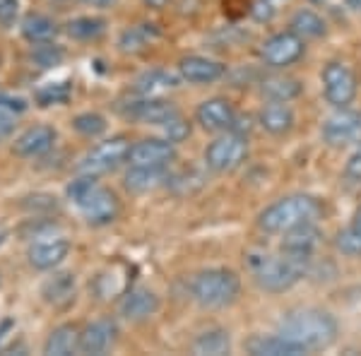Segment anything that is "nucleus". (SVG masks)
<instances>
[{
    "label": "nucleus",
    "mask_w": 361,
    "mask_h": 356,
    "mask_svg": "<svg viewBox=\"0 0 361 356\" xmlns=\"http://www.w3.org/2000/svg\"><path fill=\"white\" fill-rule=\"evenodd\" d=\"M128 152H130V142L118 135L111 137L106 142H99L94 149L87 152L80 161V171L87 176H102V173L114 171L116 166H121L128 159Z\"/></svg>",
    "instance_id": "nucleus-8"
},
{
    "label": "nucleus",
    "mask_w": 361,
    "mask_h": 356,
    "mask_svg": "<svg viewBox=\"0 0 361 356\" xmlns=\"http://www.w3.org/2000/svg\"><path fill=\"white\" fill-rule=\"evenodd\" d=\"M246 349L255 356H301L306 354L304 347L287 340L284 335H258L246 342Z\"/></svg>",
    "instance_id": "nucleus-20"
},
{
    "label": "nucleus",
    "mask_w": 361,
    "mask_h": 356,
    "mask_svg": "<svg viewBox=\"0 0 361 356\" xmlns=\"http://www.w3.org/2000/svg\"><path fill=\"white\" fill-rule=\"evenodd\" d=\"M157 311H159V296L145 287L130 289L121 301V315L126 320H145Z\"/></svg>",
    "instance_id": "nucleus-19"
},
{
    "label": "nucleus",
    "mask_w": 361,
    "mask_h": 356,
    "mask_svg": "<svg viewBox=\"0 0 361 356\" xmlns=\"http://www.w3.org/2000/svg\"><path fill=\"white\" fill-rule=\"evenodd\" d=\"M85 3L94 5V8H111V5L116 3V0H85Z\"/></svg>",
    "instance_id": "nucleus-43"
},
{
    "label": "nucleus",
    "mask_w": 361,
    "mask_h": 356,
    "mask_svg": "<svg viewBox=\"0 0 361 356\" xmlns=\"http://www.w3.org/2000/svg\"><path fill=\"white\" fill-rule=\"evenodd\" d=\"M323 140L333 147H345V145L359 142L361 140V113L357 111H345L330 116L323 123Z\"/></svg>",
    "instance_id": "nucleus-10"
},
{
    "label": "nucleus",
    "mask_w": 361,
    "mask_h": 356,
    "mask_svg": "<svg viewBox=\"0 0 361 356\" xmlns=\"http://www.w3.org/2000/svg\"><path fill=\"white\" fill-rule=\"evenodd\" d=\"M248 156V140L241 133L229 130L226 135L212 140L205 149V164L217 173L236 171Z\"/></svg>",
    "instance_id": "nucleus-6"
},
{
    "label": "nucleus",
    "mask_w": 361,
    "mask_h": 356,
    "mask_svg": "<svg viewBox=\"0 0 361 356\" xmlns=\"http://www.w3.org/2000/svg\"><path fill=\"white\" fill-rule=\"evenodd\" d=\"M304 39L296 32H279L260 46V58L270 68H289L304 56Z\"/></svg>",
    "instance_id": "nucleus-9"
},
{
    "label": "nucleus",
    "mask_w": 361,
    "mask_h": 356,
    "mask_svg": "<svg viewBox=\"0 0 361 356\" xmlns=\"http://www.w3.org/2000/svg\"><path fill=\"white\" fill-rule=\"evenodd\" d=\"M308 260L311 255H294V253H284V255H253L250 258V270L253 277L258 282L260 289L279 294V291L292 289L296 282L306 274Z\"/></svg>",
    "instance_id": "nucleus-2"
},
{
    "label": "nucleus",
    "mask_w": 361,
    "mask_h": 356,
    "mask_svg": "<svg viewBox=\"0 0 361 356\" xmlns=\"http://www.w3.org/2000/svg\"><path fill=\"white\" fill-rule=\"evenodd\" d=\"M320 217V205L311 195H287L272 202L258 214V226L265 233H284L294 226L308 224Z\"/></svg>",
    "instance_id": "nucleus-4"
},
{
    "label": "nucleus",
    "mask_w": 361,
    "mask_h": 356,
    "mask_svg": "<svg viewBox=\"0 0 361 356\" xmlns=\"http://www.w3.org/2000/svg\"><path fill=\"white\" fill-rule=\"evenodd\" d=\"M173 159H176V149L166 137L140 140V142L130 145V152H128L130 166H169Z\"/></svg>",
    "instance_id": "nucleus-11"
},
{
    "label": "nucleus",
    "mask_w": 361,
    "mask_h": 356,
    "mask_svg": "<svg viewBox=\"0 0 361 356\" xmlns=\"http://www.w3.org/2000/svg\"><path fill=\"white\" fill-rule=\"evenodd\" d=\"M195 118L205 130L219 133V130H231L236 123V111L231 106L226 99L222 97H214L202 102L200 106L195 111Z\"/></svg>",
    "instance_id": "nucleus-12"
},
{
    "label": "nucleus",
    "mask_w": 361,
    "mask_h": 356,
    "mask_svg": "<svg viewBox=\"0 0 361 356\" xmlns=\"http://www.w3.org/2000/svg\"><path fill=\"white\" fill-rule=\"evenodd\" d=\"M10 328H13V320H5V323L0 325V340H3V332H8Z\"/></svg>",
    "instance_id": "nucleus-45"
},
{
    "label": "nucleus",
    "mask_w": 361,
    "mask_h": 356,
    "mask_svg": "<svg viewBox=\"0 0 361 356\" xmlns=\"http://www.w3.org/2000/svg\"><path fill=\"white\" fill-rule=\"evenodd\" d=\"M173 113H178V109L171 102H166V99H157V97H145L140 102H133L126 111V116H130V118L152 125H161Z\"/></svg>",
    "instance_id": "nucleus-17"
},
{
    "label": "nucleus",
    "mask_w": 361,
    "mask_h": 356,
    "mask_svg": "<svg viewBox=\"0 0 361 356\" xmlns=\"http://www.w3.org/2000/svg\"><path fill=\"white\" fill-rule=\"evenodd\" d=\"M337 320L320 308H299L289 311L279 320V335L308 349H328L337 340Z\"/></svg>",
    "instance_id": "nucleus-1"
},
{
    "label": "nucleus",
    "mask_w": 361,
    "mask_h": 356,
    "mask_svg": "<svg viewBox=\"0 0 361 356\" xmlns=\"http://www.w3.org/2000/svg\"><path fill=\"white\" fill-rule=\"evenodd\" d=\"M15 130V118L13 113H8V111L0 109V142H3L5 137H10Z\"/></svg>",
    "instance_id": "nucleus-40"
},
{
    "label": "nucleus",
    "mask_w": 361,
    "mask_h": 356,
    "mask_svg": "<svg viewBox=\"0 0 361 356\" xmlns=\"http://www.w3.org/2000/svg\"><path fill=\"white\" fill-rule=\"evenodd\" d=\"M70 99V85L68 82H56L46 85L44 90L37 92V102L42 106H54V104H66Z\"/></svg>",
    "instance_id": "nucleus-33"
},
{
    "label": "nucleus",
    "mask_w": 361,
    "mask_h": 356,
    "mask_svg": "<svg viewBox=\"0 0 361 356\" xmlns=\"http://www.w3.org/2000/svg\"><path fill=\"white\" fill-rule=\"evenodd\" d=\"M116 323L109 318L94 320L80 332V352L82 354H104L116 342Z\"/></svg>",
    "instance_id": "nucleus-15"
},
{
    "label": "nucleus",
    "mask_w": 361,
    "mask_h": 356,
    "mask_svg": "<svg viewBox=\"0 0 361 356\" xmlns=\"http://www.w3.org/2000/svg\"><path fill=\"white\" fill-rule=\"evenodd\" d=\"M0 106L10 109V111H25L27 104L22 99H10V97H0Z\"/></svg>",
    "instance_id": "nucleus-41"
},
{
    "label": "nucleus",
    "mask_w": 361,
    "mask_h": 356,
    "mask_svg": "<svg viewBox=\"0 0 361 356\" xmlns=\"http://www.w3.org/2000/svg\"><path fill=\"white\" fill-rule=\"evenodd\" d=\"M260 92L270 102H292L301 94V82L296 78H287V75H272V78L263 80Z\"/></svg>",
    "instance_id": "nucleus-25"
},
{
    "label": "nucleus",
    "mask_w": 361,
    "mask_h": 356,
    "mask_svg": "<svg viewBox=\"0 0 361 356\" xmlns=\"http://www.w3.org/2000/svg\"><path fill=\"white\" fill-rule=\"evenodd\" d=\"M56 145V130L51 125H34L27 128L20 137L15 140L13 152L17 156H25V159H34V156L46 154Z\"/></svg>",
    "instance_id": "nucleus-14"
},
{
    "label": "nucleus",
    "mask_w": 361,
    "mask_h": 356,
    "mask_svg": "<svg viewBox=\"0 0 361 356\" xmlns=\"http://www.w3.org/2000/svg\"><path fill=\"white\" fill-rule=\"evenodd\" d=\"M323 80V94L328 99V104H333L335 109H347L357 97V75L349 70L345 63H328L320 73Z\"/></svg>",
    "instance_id": "nucleus-7"
},
{
    "label": "nucleus",
    "mask_w": 361,
    "mask_h": 356,
    "mask_svg": "<svg viewBox=\"0 0 361 356\" xmlns=\"http://www.w3.org/2000/svg\"><path fill=\"white\" fill-rule=\"evenodd\" d=\"M335 243L340 253L352 255V258H361V229H357V226H349L347 231H342Z\"/></svg>",
    "instance_id": "nucleus-34"
},
{
    "label": "nucleus",
    "mask_w": 361,
    "mask_h": 356,
    "mask_svg": "<svg viewBox=\"0 0 361 356\" xmlns=\"http://www.w3.org/2000/svg\"><path fill=\"white\" fill-rule=\"evenodd\" d=\"M20 15V0H0V25L13 27Z\"/></svg>",
    "instance_id": "nucleus-37"
},
{
    "label": "nucleus",
    "mask_w": 361,
    "mask_h": 356,
    "mask_svg": "<svg viewBox=\"0 0 361 356\" xmlns=\"http://www.w3.org/2000/svg\"><path fill=\"white\" fill-rule=\"evenodd\" d=\"M58 27L54 20H49L46 15H27L22 20V34H25L27 42L32 44H46L56 37Z\"/></svg>",
    "instance_id": "nucleus-27"
},
{
    "label": "nucleus",
    "mask_w": 361,
    "mask_h": 356,
    "mask_svg": "<svg viewBox=\"0 0 361 356\" xmlns=\"http://www.w3.org/2000/svg\"><path fill=\"white\" fill-rule=\"evenodd\" d=\"M320 243V231L316 221L294 226V229L284 231L282 241V253H294V255H313V250Z\"/></svg>",
    "instance_id": "nucleus-21"
},
{
    "label": "nucleus",
    "mask_w": 361,
    "mask_h": 356,
    "mask_svg": "<svg viewBox=\"0 0 361 356\" xmlns=\"http://www.w3.org/2000/svg\"><path fill=\"white\" fill-rule=\"evenodd\" d=\"M258 121L272 135H284L294 128V111L287 106V102H272L260 111Z\"/></svg>",
    "instance_id": "nucleus-23"
},
{
    "label": "nucleus",
    "mask_w": 361,
    "mask_h": 356,
    "mask_svg": "<svg viewBox=\"0 0 361 356\" xmlns=\"http://www.w3.org/2000/svg\"><path fill=\"white\" fill-rule=\"evenodd\" d=\"M32 61H37L42 68H54L63 61V54L54 46H42V49H37L32 54Z\"/></svg>",
    "instance_id": "nucleus-36"
},
{
    "label": "nucleus",
    "mask_w": 361,
    "mask_h": 356,
    "mask_svg": "<svg viewBox=\"0 0 361 356\" xmlns=\"http://www.w3.org/2000/svg\"><path fill=\"white\" fill-rule=\"evenodd\" d=\"M73 128L87 137H97L106 130V118H104L102 113H92L90 111V113H80L78 118L73 121Z\"/></svg>",
    "instance_id": "nucleus-32"
},
{
    "label": "nucleus",
    "mask_w": 361,
    "mask_h": 356,
    "mask_svg": "<svg viewBox=\"0 0 361 356\" xmlns=\"http://www.w3.org/2000/svg\"><path fill=\"white\" fill-rule=\"evenodd\" d=\"M292 32L299 34L301 39H320L325 34V22L313 10H299L292 17Z\"/></svg>",
    "instance_id": "nucleus-31"
},
{
    "label": "nucleus",
    "mask_w": 361,
    "mask_h": 356,
    "mask_svg": "<svg viewBox=\"0 0 361 356\" xmlns=\"http://www.w3.org/2000/svg\"><path fill=\"white\" fill-rule=\"evenodd\" d=\"M313 3H318V0H313Z\"/></svg>",
    "instance_id": "nucleus-48"
},
{
    "label": "nucleus",
    "mask_w": 361,
    "mask_h": 356,
    "mask_svg": "<svg viewBox=\"0 0 361 356\" xmlns=\"http://www.w3.org/2000/svg\"><path fill=\"white\" fill-rule=\"evenodd\" d=\"M171 180L166 166H130V171L126 173V188L135 195H145Z\"/></svg>",
    "instance_id": "nucleus-18"
},
{
    "label": "nucleus",
    "mask_w": 361,
    "mask_h": 356,
    "mask_svg": "<svg viewBox=\"0 0 361 356\" xmlns=\"http://www.w3.org/2000/svg\"><path fill=\"white\" fill-rule=\"evenodd\" d=\"M145 5H149L152 10H164L169 5V0H145Z\"/></svg>",
    "instance_id": "nucleus-42"
},
{
    "label": "nucleus",
    "mask_w": 361,
    "mask_h": 356,
    "mask_svg": "<svg viewBox=\"0 0 361 356\" xmlns=\"http://www.w3.org/2000/svg\"><path fill=\"white\" fill-rule=\"evenodd\" d=\"M250 15H253L258 22H270L272 15H275V8H272L267 0H255L253 8H250Z\"/></svg>",
    "instance_id": "nucleus-39"
},
{
    "label": "nucleus",
    "mask_w": 361,
    "mask_h": 356,
    "mask_svg": "<svg viewBox=\"0 0 361 356\" xmlns=\"http://www.w3.org/2000/svg\"><path fill=\"white\" fill-rule=\"evenodd\" d=\"M352 226H357V229H361V207L354 212V221H352Z\"/></svg>",
    "instance_id": "nucleus-44"
},
{
    "label": "nucleus",
    "mask_w": 361,
    "mask_h": 356,
    "mask_svg": "<svg viewBox=\"0 0 361 356\" xmlns=\"http://www.w3.org/2000/svg\"><path fill=\"white\" fill-rule=\"evenodd\" d=\"M161 130H164L169 142H180V140H185L190 135V123L180 113H173L171 118L161 123Z\"/></svg>",
    "instance_id": "nucleus-35"
},
{
    "label": "nucleus",
    "mask_w": 361,
    "mask_h": 356,
    "mask_svg": "<svg viewBox=\"0 0 361 356\" xmlns=\"http://www.w3.org/2000/svg\"><path fill=\"white\" fill-rule=\"evenodd\" d=\"M5 238H8V231H5L3 226H0V246H3V243H5Z\"/></svg>",
    "instance_id": "nucleus-47"
},
{
    "label": "nucleus",
    "mask_w": 361,
    "mask_h": 356,
    "mask_svg": "<svg viewBox=\"0 0 361 356\" xmlns=\"http://www.w3.org/2000/svg\"><path fill=\"white\" fill-rule=\"evenodd\" d=\"M345 173H347L349 180H354V183L361 185V147L354 152L352 156H349V161L345 166Z\"/></svg>",
    "instance_id": "nucleus-38"
},
{
    "label": "nucleus",
    "mask_w": 361,
    "mask_h": 356,
    "mask_svg": "<svg viewBox=\"0 0 361 356\" xmlns=\"http://www.w3.org/2000/svg\"><path fill=\"white\" fill-rule=\"evenodd\" d=\"M178 73L190 85H212L224 78L226 68L219 61L205 56H185L178 63Z\"/></svg>",
    "instance_id": "nucleus-13"
},
{
    "label": "nucleus",
    "mask_w": 361,
    "mask_h": 356,
    "mask_svg": "<svg viewBox=\"0 0 361 356\" xmlns=\"http://www.w3.org/2000/svg\"><path fill=\"white\" fill-rule=\"evenodd\" d=\"M66 32L73 39L90 42V39H97L106 32V20H102V17H75L66 25Z\"/></svg>",
    "instance_id": "nucleus-30"
},
{
    "label": "nucleus",
    "mask_w": 361,
    "mask_h": 356,
    "mask_svg": "<svg viewBox=\"0 0 361 356\" xmlns=\"http://www.w3.org/2000/svg\"><path fill=\"white\" fill-rule=\"evenodd\" d=\"M68 197L75 202V207L82 212V217L94 226L111 224L118 217V197L109 188H104L97 176L82 173L78 180L68 185Z\"/></svg>",
    "instance_id": "nucleus-3"
},
{
    "label": "nucleus",
    "mask_w": 361,
    "mask_h": 356,
    "mask_svg": "<svg viewBox=\"0 0 361 356\" xmlns=\"http://www.w3.org/2000/svg\"><path fill=\"white\" fill-rule=\"evenodd\" d=\"M70 253V243L66 238H42L34 241L29 246L27 258L37 270H54L56 265H61Z\"/></svg>",
    "instance_id": "nucleus-16"
},
{
    "label": "nucleus",
    "mask_w": 361,
    "mask_h": 356,
    "mask_svg": "<svg viewBox=\"0 0 361 356\" xmlns=\"http://www.w3.org/2000/svg\"><path fill=\"white\" fill-rule=\"evenodd\" d=\"M347 5L352 10H357V13H361V0H347Z\"/></svg>",
    "instance_id": "nucleus-46"
},
{
    "label": "nucleus",
    "mask_w": 361,
    "mask_h": 356,
    "mask_svg": "<svg viewBox=\"0 0 361 356\" xmlns=\"http://www.w3.org/2000/svg\"><path fill=\"white\" fill-rule=\"evenodd\" d=\"M229 349H231V340H229V332L224 330H207L193 342V352L197 356H224L229 354Z\"/></svg>",
    "instance_id": "nucleus-28"
},
{
    "label": "nucleus",
    "mask_w": 361,
    "mask_h": 356,
    "mask_svg": "<svg viewBox=\"0 0 361 356\" xmlns=\"http://www.w3.org/2000/svg\"><path fill=\"white\" fill-rule=\"evenodd\" d=\"M173 87H178V80L166 70H147V73L140 75L135 82V90L142 97H159L164 92L173 90Z\"/></svg>",
    "instance_id": "nucleus-26"
},
{
    "label": "nucleus",
    "mask_w": 361,
    "mask_h": 356,
    "mask_svg": "<svg viewBox=\"0 0 361 356\" xmlns=\"http://www.w3.org/2000/svg\"><path fill=\"white\" fill-rule=\"evenodd\" d=\"M75 294H78V284H75V274L70 272H61L54 274L51 279H46L42 287V296L46 303L56 308H66L75 301Z\"/></svg>",
    "instance_id": "nucleus-22"
},
{
    "label": "nucleus",
    "mask_w": 361,
    "mask_h": 356,
    "mask_svg": "<svg viewBox=\"0 0 361 356\" xmlns=\"http://www.w3.org/2000/svg\"><path fill=\"white\" fill-rule=\"evenodd\" d=\"M75 352H80V330L75 325L56 328L44 344V354L49 356H70Z\"/></svg>",
    "instance_id": "nucleus-24"
},
{
    "label": "nucleus",
    "mask_w": 361,
    "mask_h": 356,
    "mask_svg": "<svg viewBox=\"0 0 361 356\" xmlns=\"http://www.w3.org/2000/svg\"><path fill=\"white\" fill-rule=\"evenodd\" d=\"M241 291V279L236 272L226 267H212V270L197 272L190 282V296L200 303L202 308H224L236 301Z\"/></svg>",
    "instance_id": "nucleus-5"
},
{
    "label": "nucleus",
    "mask_w": 361,
    "mask_h": 356,
    "mask_svg": "<svg viewBox=\"0 0 361 356\" xmlns=\"http://www.w3.org/2000/svg\"><path fill=\"white\" fill-rule=\"evenodd\" d=\"M157 37H159V32H157L154 25H137V27L126 29V32L121 34L118 46L126 54H137V51L147 49Z\"/></svg>",
    "instance_id": "nucleus-29"
}]
</instances>
